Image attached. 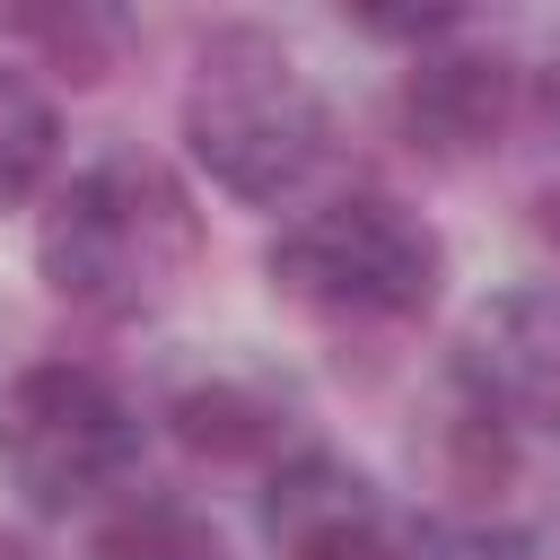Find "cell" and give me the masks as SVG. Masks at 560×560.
I'll return each mask as SVG.
<instances>
[{
  "instance_id": "obj_9",
  "label": "cell",
  "mask_w": 560,
  "mask_h": 560,
  "mask_svg": "<svg viewBox=\"0 0 560 560\" xmlns=\"http://www.w3.org/2000/svg\"><path fill=\"white\" fill-rule=\"evenodd\" d=\"M61 149V122H52V96L26 79V70H0V210H18L44 166Z\"/></svg>"
},
{
  "instance_id": "obj_1",
  "label": "cell",
  "mask_w": 560,
  "mask_h": 560,
  "mask_svg": "<svg viewBox=\"0 0 560 560\" xmlns=\"http://www.w3.org/2000/svg\"><path fill=\"white\" fill-rule=\"evenodd\" d=\"M192 201L158 158H96L79 166L44 228H35V262L52 280V298L88 306V315H140L158 306L184 271H192Z\"/></svg>"
},
{
  "instance_id": "obj_11",
  "label": "cell",
  "mask_w": 560,
  "mask_h": 560,
  "mask_svg": "<svg viewBox=\"0 0 560 560\" xmlns=\"http://www.w3.org/2000/svg\"><path fill=\"white\" fill-rule=\"evenodd\" d=\"M534 228L560 245V184H542V192H534Z\"/></svg>"
},
{
  "instance_id": "obj_2",
  "label": "cell",
  "mask_w": 560,
  "mask_h": 560,
  "mask_svg": "<svg viewBox=\"0 0 560 560\" xmlns=\"http://www.w3.org/2000/svg\"><path fill=\"white\" fill-rule=\"evenodd\" d=\"M184 140L201 158V175L236 201H280L324 166V96L298 79L289 52H271L262 35H219L201 52V79L184 96Z\"/></svg>"
},
{
  "instance_id": "obj_12",
  "label": "cell",
  "mask_w": 560,
  "mask_h": 560,
  "mask_svg": "<svg viewBox=\"0 0 560 560\" xmlns=\"http://www.w3.org/2000/svg\"><path fill=\"white\" fill-rule=\"evenodd\" d=\"M0 560H35V551H26V534H9V525H0Z\"/></svg>"
},
{
  "instance_id": "obj_7",
  "label": "cell",
  "mask_w": 560,
  "mask_h": 560,
  "mask_svg": "<svg viewBox=\"0 0 560 560\" xmlns=\"http://www.w3.org/2000/svg\"><path fill=\"white\" fill-rule=\"evenodd\" d=\"M508 105H516V70L499 52H429L411 61L402 79V131L411 149L429 158H472L508 131Z\"/></svg>"
},
{
  "instance_id": "obj_5",
  "label": "cell",
  "mask_w": 560,
  "mask_h": 560,
  "mask_svg": "<svg viewBox=\"0 0 560 560\" xmlns=\"http://www.w3.org/2000/svg\"><path fill=\"white\" fill-rule=\"evenodd\" d=\"M464 394L499 429H560V289H508L464 332Z\"/></svg>"
},
{
  "instance_id": "obj_3",
  "label": "cell",
  "mask_w": 560,
  "mask_h": 560,
  "mask_svg": "<svg viewBox=\"0 0 560 560\" xmlns=\"http://www.w3.org/2000/svg\"><path fill=\"white\" fill-rule=\"evenodd\" d=\"M271 289L324 315H420L446 280V245L420 210L385 201V192H350L324 201L306 219H289L262 254Z\"/></svg>"
},
{
  "instance_id": "obj_6",
  "label": "cell",
  "mask_w": 560,
  "mask_h": 560,
  "mask_svg": "<svg viewBox=\"0 0 560 560\" xmlns=\"http://www.w3.org/2000/svg\"><path fill=\"white\" fill-rule=\"evenodd\" d=\"M262 542L280 560H385V508L341 455H289L262 481Z\"/></svg>"
},
{
  "instance_id": "obj_8",
  "label": "cell",
  "mask_w": 560,
  "mask_h": 560,
  "mask_svg": "<svg viewBox=\"0 0 560 560\" xmlns=\"http://www.w3.org/2000/svg\"><path fill=\"white\" fill-rule=\"evenodd\" d=\"M88 560H236V551H228V534H219L210 516H192V508H175V499H131V508L96 534Z\"/></svg>"
},
{
  "instance_id": "obj_4",
  "label": "cell",
  "mask_w": 560,
  "mask_h": 560,
  "mask_svg": "<svg viewBox=\"0 0 560 560\" xmlns=\"http://www.w3.org/2000/svg\"><path fill=\"white\" fill-rule=\"evenodd\" d=\"M131 464H140V411L96 368L44 359L0 394V472L26 508L70 516V508L122 490Z\"/></svg>"
},
{
  "instance_id": "obj_10",
  "label": "cell",
  "mask_w": 560,
  "mask_h": 560,
  "mask_svg": "<svg viewBox=\"0 0 560 560\" xmlns=\"http://www.w3.org/2000/svg\"><path fill=\"white\" fill-rule=\"evenodd\" d=\"M271 420L280 411L262 394H245V385H192L175 402V438L201 446V455H254V446H271Z\"/></svg>"
}]
</instances>
